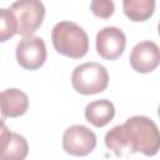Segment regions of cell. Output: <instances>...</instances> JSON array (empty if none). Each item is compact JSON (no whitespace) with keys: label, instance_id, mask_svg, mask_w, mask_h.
<instances>
[{"label":"cell","instance_id":"cell-1","mask_svg":"<svg viewBox=\"0 0 160 160\" xmlns=\"http://www.w3.org/2000/svg\"><path fill=\"white\" fill-rule=\"evenodd\" d=\"M105 145L118 156H121L125 150L154 156L160 150V130L146 116H131L122 125H118L106 132Z\"/></svg>","mask_w":160,"mask_h":160},{"label":"cell","instance_id":"cell-2","mask_svg":"<svg viewBox=\"0 0 160 160\" xmlns=\"http://www.w3.org/2000/svg\"><path fill=\"white\" fill-rule=\"evenodd\" d=\"M51 41L58 52L71 59L82 58L89 50L86 31L72 21H60L51 31Z\"/></svg>","mask_w":160,"mask_h":160},{"label":"cell","instance_id":"cell-3","mask_svg":"<svg viewBox=\"0 0 160 160\" xmlns=\"http://www.w3.org/2000/svg\"><path fill=\"white\" fill-rule=\"evenodd\" d=\"M72 88L82 95L102 92L109 84V74L99 62H84L76 66L71 75Z\"/></svg>","mask_w":160,"mask_h":160},{"label":"cell","instance_id":"cell-4","mask_svg":"<svg viewBox=\"0 0 160 160\" xmlns=\"http://www.w3.org/2000/svg\"><path fill=\"white\" fill-rule=\"evenodd\" d=\"M16 20L18 34L21 36L32 35L42 24L45 8L40 0H18L10 6Z\"/></svg>","mask_w":160,"mask_h":160},{"label":"cell","instance_id":"cell-5","mask_svg":"<svg viewBox=\"0 0 160 160\" xmlns=\"http://www.w3.org/2000/svg\"><path fill=\"white\" fill-rule=\"evenodd\" d=\"M18 64L26 70L39 69L46 60V46L40 36H24L16 46Z\"/></svg>","mask_w":160,"mask_h":160},{"label":"cell","instance_id":"cell-6","mask_svg":"<svg viewBox=\"0 0 160 160\" xmlns=\"http://www.w3.org/2000/svg\"><path fill=\"white\" fill-rule=\"evenodd\" d=\"M96 146V135L84 125H72L62 135L64 150L74 156H85Z\"/></svg>","mask_w":160,"mask_h":160},{"label":"cell","instance_id":"cell-7","mask_svg":"<svg viewBox=\"0 0 160 160\" xmlns=\"http://www.w3.org/2000/svg\"><path fill=\"white\" fill-rule=\"evenodd\" d=\"M126 36L115 26H108L101 29L96 34V51L106 60H116L125 50Z\"/></svg>","mask_w":160,"mask_h":160},{"label":"cell","instance_id":"cell-8","mask_svg":"<svg viewBox=\"0 0 160 160\" xmlns=\"http://www.w3.org/2000/svg\"><path fill=\"white\" fill-rule=\"evenodd\" d=\"M160 64V49L152 41H141L136 44L130 54L131 68L140 74L155 70Z\"/></svg>","mask_w":160,"mask_h":160},{"label":"cell","instance_id":"cell-9","mask_svg":"<svg viewBox=\"0 0 160 160\" xmlns=\"http://www.w3.org/2000/svg\"><path fill=\"white\" fill-rule=\"evenodd\" d=\"M29 151L28 142L24 136L11 132L6 125L1 124L0 135V158L4 160H22Z\"/></svg>","mask_w":160,"mask_h":160},{"label":"cell","instance_id":"cell-10","mask_svg":"<svg viewBox=\"0 0 160 160\" xmlns=\"http://www.w3.org/2000/svg\"><path fill=\"white\" fill-rule=\"evenodd\" d=\"M1 114L5 118H19L29 108L28 95L19 89H6L1 92Z\"/></svg>","mask_w":160,"mask_h":160},{"label":"cell","instance_id":"cell-11","mask_svg":"<svg viewBox=\"0 0 160 160\" xmlns=\"http://www.w3.org/2000/svg\"><path fill=\"white\" fill-rule=\"evenodd\" d=\"M115 116V106L110 100L101 99L91 101L85 108V118L86 120L96 126L102 128L108 125Z\"/></svg>","mask_w":160,"mask_h":160},{"label":"cell","instance_id":"cell-12","mask_svg":"<svg viewBox=\"0 0 160 160\" xmlns=\"http://www.w3.org/2000/svg\"><path fill=\"white\" fill-rule=\"evenodd\" d=\"M122 9L131 21H145L155 11V0H122Z\"/></svg>","mask_w":160,"mask_h":160},{"label":"cell","instance_id":"cell-13","mask_svg":"<svg viewBox=\"0 0 160 160\" xmlns=\"http://www.w3.org/2000/svg\"><path fill=\"white\" fill-rule=\"evenodd\" d=\"M18 34L16 20L10 9H1V20H0V40L4 42L8 39Z\"/></svg>","mask_w":160,"mask_h":160},{"label":"cell","instance_id":"cell-14","mask_svg":"<svg viewBox=\"0 0 160 160\" xmlns=\"http://www.w3.org/2000/svg\"><path fill=\"white\" fill-rule=\"evenodd\" d=\"M91 12L100 19H109L115 11V4L112 0H91Z\"/></svg>","mask_w":160,"mask_h":160},{"label":"cell","instance_id":"cell-15","mask_svg":"<svg viewBox=\"0 0 160 160\" xmlns=\"http://www.w3.org/2000/svg\"><path fill=\"white\" fill-rule=\"evenodd\" d=\"M158 115H159V118H160V105H159V109H158Z\"/></svg>","mask_w":160,"mask_h":160},{"label":"cell","instance_id":"cell-16","mask_svg":"<svg viewBox=\"0 0 160 160\" xmlns=\"http://www.w3.org/2000/svg\"><path fill=\"white\" fill-rule=\"evenodd\" d=\"M158 31H159V35H160V22H159V25H158Z\"/></svg>","mask_w":160,"mask_h":160}]
</instances>
